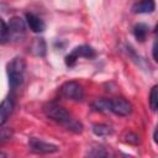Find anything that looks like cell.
<instances>
[{
    "label": "cell",
    "mask_w": 158,
    "mask_h": 158,
    "mask_svg": "<svg viewBox=\"0 0 158 158\" xmlns=\"http://www.w3.org/2000/svg\"><path fill=\"white\" fill-rule=\"evenodd\" d=\"M43 111L46 114L47 117H49L52 121L64 126L67 130L69 131H73L75 133H80L83 131V125L77 121L63 106H60L59 104L54 102V101H51V102H47L44 106H43Z\"/></svg>",
    "instance_id": "1"
},
{
    "label": "cell",
    "mask_w": 158,
    "mask_h": 158,
    "mask_svg": "<svg viewBox=\"0 0 158 158\" xmlns=\"http://www.w3.org/2000/svg\"><path fill=\"white\" fill-rule=\"evenodd\" d=\"M25 69H26V62L22 57H15L11 62H9V64H7V77H9L10 88L12 90L19 88L23 83Z\"/></svg>",
    "instance_id": "2"
},
{
    "label": "cell",
    "mask_w": 158,
    "mask_h": 158,
    "mask_svg": "<svg viewBox=\"0 0 158 158\" xmlns=\"http://www.w3.org/2000/svg\"><path fill=\"white\" fill-rule=\"evenodd\" d=\"M59 94L64 99L73 101H81L84 99V90L77 81H67L59 88Z\"/></svg>",
    "instance_id": "3"
},
{
    "label": "cell",
    "mask_w": 158,
    "mask_h": 158,
    "mask_svg": "<svg viewBox=\"0 0 158 158\" xmlns=\"http://www.w3.org/2000/svg\"><path fill=\"white\" fill-rule=\"evenodd\" d=\"M95 56H96V53H95V49H94L93 47L86 46V44H83V46L75 47V48L65 57V64H67L68 67H73L80 57L90 59V58H94Z\"/></svg>",
    "instance_id": "4"
},
{
    "label": "cell",
    "mask_w": 158,
    "mask_h": 158,
    "mask_svg": "<svg viewBox=\"0 0 158 158\" xmlns=\"http://www.w3.org/2000/svg\"><path fill=\"white\" fill-rule=\"evenodd\" d=\"M109 111L117 116H127L132 111V105L123 98L109 99Z\"/></svg>",
    "instance_id": "5"
},
{
    "label": "cell",
    "mask_w": 158,
    "mask_h": 158,
    "mask_svg": "<svg viewBox=\"0 0 158 158\" xmlns=\"http://www.w3.org/2000/svg\"><path fill=\"white\" fill-rule=\"evenodd\" d=\"M7 28H9V40L19 41L25 36L26 26L23 20L20 17H12L7 23Z\"/></svg>",
    "instance_id": "6"
},
{
    "label": "cell",
    "mask_w": 158,
    "mask_h": 158,
    "mask_svg": "<svg viewBox=\"0 0 158 158\" xmlns=\"http://www.w3.org/2000/svg\"><path fill=\"white\" fill-rule=\"evenodd\" d=\"M28 147L30 151L35 152V153H40V154H48V153H54L58 151V147L51 143H47L42 139L31 137L28 139Z\"/></svg>",
    "instance_id": "7"
},
{
    "label": "cell",
    "mask_w": 158,
    "mask_h": 158,
    "mask_svg": "<svg viewBox=\"0 0 158 158\" xmlns=\"http://www.w3.org/2000/svg\"><path fill=\"white\" fill-rule=\"evenodd\" d=\"M15 107V98L14 95L6 96L1 102H0V126H2L9 116L12 114V110Z\"/></svg>",
    "instance_id": "8"
},
{
    "label": "cell",
    "mask_w": 158,
    "mask_h": 158,
    "mask_svg": "<svg viewBox=\"0 0 158 158\" xmlns=\"http://www.w3.org/2000/svg\"><path fill=\"white\" fill-rule=\"evenodd\" d=\"M26 23L30 27V30L32 32H36V33L43 32L44 28H46V23L43 22V20L40 19L37 15L31 14V12H27L26 14Z\"/></svg>",
    "instance_id": "9"
},
{
    "label": "cell",
    "mask_w": 158,
    "mask_h": 158,
    "mask_svg": "<svg viewBox=\"0 0 158 158\" xmlns=\"http://www.w3.org/2000/svg\"><path fill=\"white\" fill-rule=\"evenodd\" d=\"M156 9L154 0H139L132 6V11L135 14H149Z\"/></svg>",
    "instance_id": "10"
},
{
    "label": "cell",
    "mask_w": 158,
    "mask_h": 158,
    "mask_svg": "<svg viewBox=\"0 0 158 158\" xmlns=\"http://www.w3.org/2000/svg\"><path fill=\"white\" fill-rule=\"evenodd\" d=\"M47 51V44L43 38H33L32 43L30 44V52L35 56L43 57Z\"/></svg>",
    "instance_id": "11"
},
{
    "label": "cell",
    "mask_w": 158,
    "mask_h": 158,
    "mask_svg": "<svg viewBox=\"0 0 158 158\" xmlns=\"http://www.w3.org/2000/svg\"><path fill=\"white\" fill-rule=\"evenodd\" d=\"M148 32H149V27H148L146 23H137V25L133 27V35H135V37H136L139 42H143V41L147 38Z\"/></svg>",
    "instance_id": "12"
},
{
    "label": "cell",
    "mask_w": 158,
    "mask_h": 158,
    "mask_svg": "<svg viewBox=\"0 0 158 158\" xmlns=\"http://www.w3.org/2000/svg\"><path fill=\"white\" fill-rule=\"evenodd\" d=\"M93 109L95 111H100V112H109V99H105V98H100V99H96L94 102H93Z\"/></svg>",
    "instance_id": "13"
},
{
    "label": "cell",
    "mask_w": 158,
    "mask_h": 158,
    "mask_svg": "<svg viewBox=\"0 0 158 158\" xmlns=\"http://www.w3.org/2000/svg\"><path fill=\"white\" fill-rule=\"evenodd\" d=\"M93 132L96 136H109V135L112 133V128L109 125L99 123V125H94L93 126Z\"/></svg>",
    "instance_id": "14"
},
{
    "label": "cell",
    "mask_w": 158,
    "mask_h": 158,
    "mask_svg": "<svg viewBox=\"0 0 158 158\" xmlns=\"http://www.w3.org/2000/svg\"><path fill=\"white\" fill-rule=\"evenodd\" d=\"M9 40V28H7V23L0 19V44L6 43Z\"/></svg>",
    "instance_id": "15"
},
{
    "label": "cell",
    "mask_w": 158,
    "mask_h": 158,
    "mask_svg": "<svg viewBox=\"0 0 158 158\" xmlns=\"http://www.w3.org/2000/svg\"><path fill=\"white\" fill-rule=\"evenodd\" d=\"M149 106L153 111H157L158 107V94H157V85H154L149 94Z\"/></svg>",
    "instance_id": "16"
},
{
    "label": "cell",
    "mask_w": 158,
    "mask_h": 158,
    "mask_svg": "<svg viewBox=\"0 0 158 158\" xmlns=\"http://www.w3.org/2000/svg\"><path fill=\"white\" fill-rule=\"evenodd\" d=\"M12 137V131L10 128H1L0 130V146L7 142Z\"/></svg>",
    "instance_id": "17"
},
{
    "label": "cell",
    "mask_w": 158,
    "mask_h": 158,
    "mask_svg": "<svg viewBox=\"0 0 158 158\" xmlns=\"http://www.w3.org/2000/svg\"><path fill=\"white\" fill-rule=\"evenodd\" d=\"M126 141L130 142V143H138V137L136 135H133V133H128Z\"/></svg>",
    "instance_id": "18"
},
{
    "label": "cell",
    "mask_w": 158,
    "mask_h": 158,
    "mask_svg": "<svg viewBox=\"0 0 158 158\" xmlns=\"http://www.w3.org/2000/svg\"><path fill=\"white\" fill-rule=\"evenodd\" d=\"M152 49H153V58H154V60H157V54H156V51H157V49H156V42H154V44H153V48H152Z\"/></svg>",
    "instance_id": "19"
}]
</instances>
